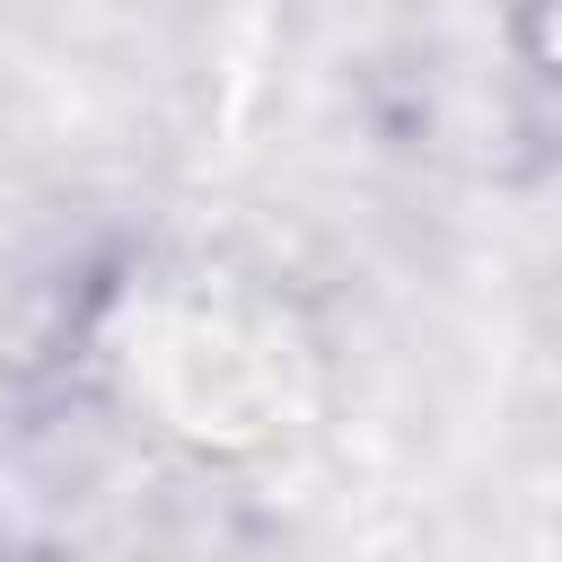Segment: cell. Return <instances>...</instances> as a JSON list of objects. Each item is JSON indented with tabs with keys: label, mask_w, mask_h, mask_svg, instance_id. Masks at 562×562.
I'll return each instance as SVG.
<instances>
[{
	"label": "cell",
	"mask_w": 562,
	"mask_h": 562,
	"mask_svg": "<svg viewBox=\"0 0 562 562\" xmlns=\"http://www.w3.org/2000/svg\"><path fill=\"white\" fill-rule=\"evenodd\" d=\"M518 53L544 79H562V0H518Z\"/></svg>",
	"instance_id": "cell-1"
}]
</instances>
